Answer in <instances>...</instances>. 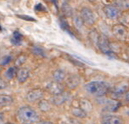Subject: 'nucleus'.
Here are the masks:
<instances>
[{
  "mask_svg": "<svg viewBox=\"0 0 129 124\" xmlns=\"http://www.w3.org/2000/svg\"><path fill=\"white\" fill-rule=\"evenodd\" d=\"M17 118L21 124H34L39 121L37 112L29 106L20 108L17 111Z\"/></svg>",
  "mask_w": 129,
  "mask_h": 124,
  "instance_id": "nucleus-1",
  "label": "nucleus"
},
{
  "mask_svg": "<svg viewBox=\"0 0 129 124\" xmlns=\"http://www.w3.org/2000/svg\"><path fill=\"white\" fill-rule=\"evenodd\" d=\"M85 89L89 94L94 97H103L108 93L109 88L108 85L103 81H91L86 84Z\"/></svg>",
  "mask_w": 129,
  "mask_h": 124,
  "instance_id": "nucleus-2",
  "label": "nucleus"
},
{
  "mask_svg": "<svg viewBox=\"0 0 129 124\" xmlns=\"http://www.w3.org/2000/svg\"><path fill=\"white\" fill-rule=\"evenodd\" d=\"M111 31H112V34L114 35L115 39L118 41H124L126 40L128 37V29L126 27L125 24H122V23H117L115 24L111 28Z\"/></svg>",
  "mask_w": 129,
  "mask_h": 124,
  "instance_id": "nucleus-3",
  "label": "nucleus"
},
{
  "mask_svg": "<svg viewBox=\"0 0 129 124\" xmlns=\"http://www.w3.org/2000/svg\"><path fill=\"white\" fill-rule=\"evenodd\" d=\"M80 17L81 19L83 24H85L87 27H91L96 22V16L95 14L90 8L83 7L80 10Z\"/></svg>",
  "mask_w": 129,
  "mask_h": 124,
  "instance_id": "nucleus-4",
  "label": "nucleus"
},
{
  "mask_svg": "<svg viewBox=\"0 0 129 124\" xmlns=\"http://www.w3.org/2000/svg\"><path fill=\"white\" fill-rule=\"evenodd\" d=\"M97 47L104 54L110 55V53H112L110 51V43L109 41V39L104 34H99Z\"/></svg>",
  "mask_w": 129,
  "mask_h": 124,
  "instance_id": "nucleus-5",
  "label": "nucleus"
},
{
  "mask_svg": "<svg viewBox=\"0 0 129 124\" xmlns=\"http://www.w3.org/2000/svg\"><path fill=\"white\" fill-rule=\"evenodd\" d=\"M104 12L106 17L110 20H115L120 16V10L115 5L106 4L104 7Z\"/></svg>",
  "mask_w": 129,
  "mask_h": 124,
  "instance_id": "nucleus-6",
  "label": "nucleus"
},
{
  "mask_svg": "<svg viewBox=\"0 0 129 124\" xmlns=\"http://www.w3.org/2000/svg\"><path fill=\"white\" fill-rule=\"evenodd\" d=\"M47 91L49 92L52 96H55V95H59L62 94L64 92V86L62 83H59L56 81H51L46 86Z\"/></svg>",
  "mask_w": 129,
  "mask_h": 124,
  "instance_id": "nucleus-7",
  "label": "nucleus"
},
{
  "mask_svg": "<svg viewBox=\"0 0 129 124\" xmlns=\"http://www.w3.org/2000/svg\"><path fill=\"white\" fill-rule=\"evenodd\" d=\"M102 124H125V121L118 115H107L101 119Z\"/></svg>",
  "mask_w": 129,
  "mask_h": 124,
  "instance_id": "nucleus-8",
  "label": "nucleus"
},
{
  "mask_svg": "<svg viewBox=\"0 0 129 124\" xmlns=\"http://www.w3.org/2000/svg\"><path fill=\"white\" fill-rule=\"evenodd\" d=\"M127 91H129V83L128 82H121L113 88L112 96L114 98H119L125 94Z\"/></svg>",
  "mask_w": 129,
  "mask_h": 124,
  "instance_id": "nucleus-9",
  "label": "nucleus"
},
{
  "mask_svg": "<svg viewBox=\"0 0 129 124\" xmlns=\"http://www.w3.org/2000/svg\"><path fill=\"white\" fill-rule=\"evenodd\" d=\"M44 94H45V92H44L43 89L35 88V89H33V90L29 91V92H27L26 99H27L28 102H35L42 99Z\"/></svg>",
  "mask_w": 129,
  "mask_h": 124,
  "instance_id": "nucleus-10",
  "label": "nucleus"
},
{
  "mask_svg": "<svg viewBox=\"0 0 129 124\" xmlns=\"http://www.w3.org/2000/svg\"><path fill=\"white\" fill-rule=\"evenodd\" d=\"M80 83V78L79 77V75H72L70 76H69V78L66 80V86L69 90H74L75 89L77 86H79V85Z\"/></svg>",
  "mask_w": 129,
  "mask_h": 124,
  "instance_id": "nucleus-11",
  "label": "nucleus"
},
{
  "mask_svg": "<svg viewBox=\"0 0 129 124\" xmlns=\"http://www.w3.org/2000/svg\"><path fill=\"white\" fill-rule=\"evenodd\" d=\"M29 75H30V72L27 69L21 68L18 69V70H17V74H16V78L19 83H24V82L28 79Z\"/></svg>",
  "mask_w": 129,
  "mask_h": 124,
  "instance_id": "nucleus-12",
  "label": "nucleus"
},
{
  "mask_svg": "<svg viewBox=\"0 0 129 124\" xmlns=\"http://www.w3.org/2000/svg\"><path fill=\"white\" fill-rule=\"evenodd\" d=\"M79 107L80 109H82L85 112L88 113L91 112L93 110V105L91 103L90 100H88L87 99H79Z\"/></svg>",
  "mask_w": 129,
  "mask_h": 124,
  "instance_id": "nucleus-13",
  "label": "nucleus"
},
{
  "mask_svg": "<svg viewBox=\"0 0 129 124\" xmlns=\"http://www.w3.org/2000/svg\"><path fill=\"white\" fill-rule=\"evenodd\" d=\"M67 99H68L67 94H65V93L63 92L62 94L52 96L51 99V102L56 106H61L62 104H63L67 101Z\"/></svg>",
  "mask_w": 129,
  "mask_h": 124,
  "instance_id": "nucleus-14",
  "label": "nucleus"
},
{
  "mask_svg": "<svg viewBox=\"0 0 129 124\" xmlns=\"http://www.w3.org/2000/svg\"><path fill=\"white\" fill-rule=\"evenodd\" d=\"M70 113L73 115V116L74 118H86L87 114L82 109H80L79 106H72L71 110H70Z\"/></svg>",
  "mask_w": 129,
  "mask_h": 124,
  "instance_id": "nucleus-15",
  "label": "nucleus"
},
{
  "mask_svg": "<svg viewBox=\"0 0 129 124\" xmlns=\"http://www.w3.org/2000/svg\"><path fill=\"white\" fill-rule=\"evenodd\" d=\"M52 77H53L54 81L62 83L63 80H65V78H66V74L62 69H56L53 72V74H52Z\"/></svg>",
  "mask_w": 129,
  "mask_h": 124,
  "instance_id": "nucleus-16",
  "label": "nucleus"
},
{
  "mask_svg": "<svg viewBox=\"0 0 129 124\" xmlns=\"http://www.w3.org/2000/svg\"><path fill=\"white\" fill-rule=\"evenodd\" d=\"M115 6L120 10H129V0H113Z\"/></svg>",
  "mask_w": 129,
  "mask_h": 124,
  "instance_id": "nucleus-17",
  "label": "nucleus"
},
{
  "mask_svg": "<svg viewBox=\"0 0 129 124\" xmlns=\"http://www.w3.org/2000/svg\"><path fill=\"white\" fill-rule=\"evenodd\" d=\"M13 103V98L10 95L0 94V107L10 105Z\"/></svg>",
  "mask_w": 129,
  "mask_h": 124,
  "instance_id": "nucleus-18",
  "label": "nucleus"
},
{
  "mask_svg": "<svg viewBox=\"0 0 129 124\" xmlns=\"http://www.w3.org/2000/svg\"><path fill=\"white\" fill-rule=\"evenodd\" d=\"M39 108L41 111L43 112H47L51 110V104H50L49 101L45 99H42L39 101Z\"/></svg>",
  "mask_w": 129,
  "mask_h": 124,
  "instance_id": "nucleus-19",
  "label": "nucleus"
},
{
  "mask_svg": "<svg viewBox=\"0 0 129 124\" xmlns=\"http://www.w3.org/2000/svg\"><path fill=\"white\" fill-rule=\"evenodd\" d=\"M98 38H99V34L96 30H92V31L90 32V34H89V39H90L91 43L94 46H97L98 45Z\"/></svg>",
  "mask_w": 129,
  "mask_h": 124,
  "instance_id": "nucleus-20",
  "label": "nucleus"
},
{
  "mask_svg": "<svg viewBox=\"0 0 129 124\" xmlns=\"http://www.w3.org/2000/svg\"><path fill=\"white\" fill-rule=\"evenodd\" d=\"M21 40H22V35L20 34L19 32H14L13 34V36L11 38V42L13 45H18L21 43Z\"/></svg>",
  "mask_w": 129,
  "mask_h": 124,
  "instance_id": "nucleus-21",
  "label": "nucleus"
},
{
  "mask_svg": "<svg viewBox=\"0 0 129 124\" xmlns=\"http://www.w3.org/2000/svg\"><path fill=\"white\" fill-rule=\"evenodd\" d=\"M16 74H17L16 67H10V68L6 70L5 75L9 79H13V78H15L16 76Z\"/></svg>",
  "mask_w": 129,
  "mask_h": 124,
  "instance_id": "nucleus-22",
  "label": "nucleus"
},
{
  "mask_svg": "<svg viewBox=\"0 0 129 124\" xmlns=\"http://www.w3.org/2000/svg\"><path fill=\"white\" fill-rule=\"evenodd\" d=\"M73 21H74V26H75V27L77 28V29H80V28L82 27V26L84 25L80 16H74L73 17Z\"/></svg>",
  "mask_w": 129,
  "mask_h": 124,
  "instance_id": "nucleus-23",
  "label": "nucleus"
},
{
  "mask_svg": "<svg viewBox=\"0 0 129 124\" xmlns=\"http://www.w3.org/2000/svg\"><path fill=\"white\" fill-rule=\"evenodd\" d=\"M26 60H27V57H26L24 55L19 56L18 57L16 58V67L21 66V65H22L24 63L26 62Z\"/></svg>",
  "mask_w": 129,
  "mask_h": 124,
  "instance_id": "nucleus-24",
  "label": "nucleus"
},
{
  "mask_svg": "<svg viewBox=\"0 0 129 124\" xmlns=\"http://www.w3.org/2000/svg\"><path fill=\"white\" fill-rule=\"evenodd\" d=\"M62 11L67 16H72V14H73L71 7L68 4H64L62 5Z\"/></svg>",
  "mask_w": 129,
  "mask_h": 124,
  "instance_id": "nucleus-25",
  "label": "nucleus"
},
{
  "mask_svg": "<svg viewBox=\"0 0 129 124\" xmlns=\"http://www.w3.org/2000/svg\"><path fill=\"white\" fill-rule=\"evenodd\" d=\"M34 53L35 55H39V56H44L45 54H44V51H42V49L39 48V47H34Z\"/></svg>",
  "mask_w": 129,
  "mask_h": 124,
  "instance_id": "nucleus-26",
  "label": "nucleus"
},
{
  "mask_svg": "<svg viewBox=\"0 0 129 124\" xmlns=\"http://www.w3.org/2000/svg\"><path fill=\"white\" fill-rule=\"evenodd\" d=\"M10 59H11V57H10V56H4V57L3 58V60H2V63H1V64H3V65L7 64H9V63L10 62Z\"/></svg>",
  "mask_w": 129,
  "mask_h": 124,
  "instance_id": "nucleus-27",
  "label": "nucleus"
},
{
  "mask_svg": "<svg viewBox=\"0 0 129 124\" xmlns=\"http://www.w3.org/2000/svg\"><path fill=\"white\" fill-rule=\"evenodd\" d=\"M69 124H82L77 120V118H70L69 120Z\"/></svg>",
  "mask_w": 129,
  "mask_h": 124,
  "instance_id": "nucleus-28",
  "label": "nucleus"
},
{
  "mask_svg": "<svg viewBox=\"0 0 129 124\" xmlns=\"http://www.w3.org/2000/svg\"><path fill=\"white\" fill-rule=\"evenodd\" d=\"M6 87H7V83L4 80L0 79V90H3Z\"/></svg>",
  "mask_w": 129,
  "mask_h": 124,
  "instance_id": "nucleus-29",
  "label": "nucleus"
},
{
  "mask_svg": "<svg viewBox=\"0 0 129 124\" xmlns=\"http://www.w3.org/2000/svg\"><path fill=\"white\" fill-rule=\"evenodd\" d=\"M124 99L126 103H129V91H127L125 94H124Z\"/></svg>",
  "mask_w": 129,
  "mask_h": 124,
  "instance_id": "nucleus-30",
  "label": "nucleus"
},
{
  "mask_svg": "<svg viewBox=\"0 0 129 124\" xmlns=\"http://www.w3.org/2000/svg\"><path fill=\"white\" fill-rule=\"evenodd\" d=\"M39 124H53L51 121H39Z\"/></svg>",
  "mask_w": 129,
  "mask_h": 124,
  "instance_id": "nucleus-31",
  "label": "nucleus"
},
{
  "mask_svg": "<svg viewBox=\"0 0 129 124\" xmlns=\"http://www.w3.org/2000/svg\"><path fill=\"white\" fill-rule=\"evenodd\" d=\"M4 121V118L3 114H1V113H0V124L3 123V121Z\"/></svg>",
  "mask_w": 129,
  "mask_h": 124,
  "instance_id": "nucleus-32",
  "label": "nucleus"
},
{
  "mask_svg": "<svg viewBox=\"0 0 129 124\" xmlns=\"http://www.w3.org/2000/svg\"><path fill=\"white\" fill-rule=\"evenodd\" d=\"M87 1H89L90 3H95V2L97 1V0H87Z\"/></svg>",
  "mask_w": 129,
  "mask_h": 124,
  "instance_id": "nucleus-33",
  "label": "nucleus"
},
{
  "mask_svg": "<svg viewBox=\"0 0 129 124\" xmlns=\"http://www.w3.org/2000/svg\"><path fill=\"white\" fill-rule=\"evenodd\" d=\"M4 124H13V123H11V122H6V123H4Z\"/></svg>",
  "mask_w": 129,
  "mask_h": 124,
  "instance_id": "nucleus-34",
  "label": "nucleus"
},
{
  "mask_svg": "<svg viewBox=\"0 0 129 124\" xmlns=\"http://www.w3.org/2000/svg\"><path fill=\"white\" fill-rule=\"evenodd\" d=\"M127 38L129 39V31H128V37H127Z\"/></svg>",
  "mask_w": 129,
  "mask_h": 124,
  "instance_id": "nucleus-35",
  "label": "nucleus"
}]
</instances>
